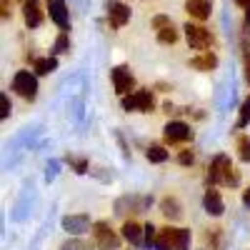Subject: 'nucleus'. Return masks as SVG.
<instances>
[{
	"label": "nucleus",
	"mask_w": 250,
	"mask_h": 250,
	"mask_svg": "<svg viewBox=\"0 0 250 250\" xmlns=\"http://www.w3.org/2000/svg\"><path fill=\"white\" fill-rule=\"evenodd\" d=\"M210 183L215 185H238L240 175L233 170V163L228 155H215L213 163H210V173H208Z\"/></svg>",
	"instance_id": "1"
},
{
	"label": "nucleus",
	"mask_w": 250,
	"mask_h": 250,
	"mask_svg": "<svg viewBox=\"0 0 250 250\" xmlns=\"http://www.w3.org/2000/svg\"><path fill=\"white\" fill-rule=\"evenodd\" d=\"M183 30H185V40H188V45H190L193 50L208 53V48L213 45V35H210V30H208V28L195 25V23H188Z\"/></svg>",
	"instance_id": "2"
},
{
	"label": "nucleus",
	"mask_w": 250,
	"mask_h": 250,
	"mask_svg": "<svg viewBox=\"0 0 250 250\" xmlns=\"http://www.w3.org/2000/svg\"><path fill=\"white\" fill-rule=\"evenodd\" d=\"M18 95H23L25 100H33L38 95V80L30 70H18L13 78V85H10Z\"/></svg>",
	"instance_id": "3"
},
{
	"label": "nucleus",
	"mask_w": 250,
	"mask_h": 250,
	"mask_svg": "<svg viewBox=\"0 0 250 250\" xmlns=\"http://www.w3.org/2000/svg\"><path fill=\"white\" fill-rule=\"evenodd\" d=\"M93 240L98 250H118L120 238L113 233V228L108 223H95L93 225Z\"/></svg>",
	"instance_id": "4"
},
{
	"label": "nucleus",
	"mask_w": 250,
	"mask_h": 250,
	"mask_svg": "<svg viewBox=\"0 0 250 250\" xmlns=\"http://www.w3.org/2000/svg\"><path fill=\"white\" fill-rule=\"evenodd\" d=\"M123 108L125 110H140V113H150L155 108V100L150 90H135L130 95L123 98Z\"/></svg>",
	"instance_id": "5"
},
{
	"label": "nucleus",
	"mask_w": 250,
	"mask_h": 250,
	"mask_svg": "<svg viewBox=\"0 0 250 250\" xmlns=\"http://www.w3.org/2000/svg\"><path fill=\"white\" fill-rule=\"evenodd\" d=\"M110 78H113V85H115V93L118 95H128L133 88H135V78H133V73L125 68V65H118V68H113L110 70Z\"/></svg>",
	"instance_id": "6"
},
{
	"label": "nucleus",
	"mask_w": 250,
	"mask_h": 250,
	"mask_svg": "<svg viewBox=\"0 0 250 250\" xmlns=\"http://www.w3.org/2000/svg\"><path fill=\"white\" fill-rule=\"evenodd\" d=\"M48 13H50V20L60 28V33H68V28H70V15H68L65 0H48Z\"/></svg>",
	"instance_id": "7"
},
{
	"label": "nucleus",
	"mask_w": 250,
	"mask_h": 250,
	"mask_svg": "<svg viewBox=\"0 0 250 250\" xmlns=\"http://www.w3.org/2000/svg\"><path fill=\"white\" fill-rule=\"evenodd\" d=\"M190 138H193V130H190V125H188V123L173 120V123L165 125V140H168L170 145L185 143V140H190Z\"/></svg>",
	"instance_id": "8"
},
{
	"label": "nucleus",
	"mask_w": 250,
	"mask_h": 250,
	"mask_svg": "<svg viewBox=\"0 0 250 250\" xmlns=\"http://www.w3.org/2000/svg\"><path fill=\"white\" fill-rule=\"evenodd\" d=\"M130 20V8L120 3V0H110L108 3V23L110 28H123Z\"/></svg>",
	"instance_id": "9"
},
{
	"label": "nucleus",
	"mask_w": 250,
	"mask_h": 250,
	"mask_svg": "<svg viewBox=\"0 0 250 250\" xmlns=\"http://www.w3.org/2000/svg\"><path fill=\"white\" fill-rule=\"evenodd\" d=\"M62 230L70 233V235L88 233L90 230V218L85 213H80V215H65V218H62Z\"/></svg>",
	"instance_id": "10"
},
{
	"label": "nucleus",
	"mask_w": 250,
	"mask_h": 250,
	"mask_svg": "<svg viewBox=\"0 0 250 250\" xmlns=\"http://www.w3.org/2000/svg\"><path fill=\"white\" fill-rule=\"evenodd\" d=\"M23 18H25L28 28H38L43 23V5H40V0H25L23 3Z\"/></svg>",
	"instance_id": "11"
},
{
	"label": "nucleus",
	"mask_w": 250,
	"mask_h": 250,
	"mask_svg": "<svg viewBox=\"0 0 250 250\" xmlns=\"http://www.w3.org/2000/svg\"><path fill=\"white\" fill-rule=\"evenodd\" d=\"M185 10H188V15L195 18V20H208V18H210L213 5H210V0H188Z\"/></svg>",
	"instance_id": "12"
},
{
	"label": "nucleus",
	"mask_w": 250,
	"mask_h": 250,
	"mask_svg": "<svg viewBox=\"0 0 250 250\" xmlns=\"http://www.w3.org/2000/svg\"><path fill=\"white\" fill-rule=\"evenodd\" d=\"M123 238L133 245H143L145 243V228H140L135 220H128L123 225Z\"/></svg>",
	"instance_id": "13"
},
{
	"label": "nucleus",
	"mask_w": 250,
	"mask_h": 250,
	"mask_svg": "<svg viewBox=\"0 0 250 250\" xmlns=\"http://www.w3.org/2000/svg\"><path fill=\"white\" fill-rule=\"evenodd\" d=\"M203 205H205V210H208V215H223V210H225V205H223V198H220V193L218 190H208L205 193V198H203Z\"/></svg>",
	"instance_id": "14"
},
{
	"label": "nucleus",
	"mask_w": 250,
	"mask_h": 250,
	"mask_svg": "<svg viewBox=\"0 0 250 250\" xmlns=\"http://www.w3.org/2000/svg\"><path fill=\"white\" fill-rule=\"evenodd\" d=\"M190 65L195 68V70H215V65H218V58H215V53H200V55H195L193 60H190Z\"/></svg>",
	"instance_id": "15"
},
{
	"label": "nucleus",
	"mask_w": 250,
	"mask_h": 250,
	"mask_svg": "<svg viewBox=\"0 0 250 250\" xmlns=\"http://www.w3.org/2000/svg\"><path fill=\"white\" fill-rule=\"evenodd\" d=\"M173 233H175L173 225L160 228V230H158V238H155V250H173Z\"/></svg>",
	"instance_id": "16"
},
{
	"label": "nucleus",
	"mask_w": 250,
	"mask_h": 250,
	"mask_svg": "<svg viewBox=\"0 0 250 250\" xmlns=\"http://www.w3.org/2000/svg\"><path fill=\"white\" fill-rule=\"evenodd\" d=\"M160 210H163L165 218H170V220H178V218L183 215L180 203H178L175 198H163V200H160Z\"/></svg>",
	"instance_id": "17"
},
{
	"label": "nucleus",
	"mask_w": 250,
	"mask_h": 250,
	"mask_svg": "<svg viewBox=\"0 0 250 250\" xmlns=\"http://www.w3.org/2000/svg\"><path fill=\"white\" fill-rule=\"evenodd\" d=\"M173 250H190V230L175 228L173 233Z\"/></svg>",
	"instance_id": "18"
},
{
	"label": "nucleus",
	"mask_w": 250,
	"mask_h": 250,
	"mask_svg": "<svg viewBox=\"0 0 250 250\" xmlns=\"http://www.w3.org/2000/svg\"><path fill=\"white\" fill-rule=\"evenodd\" d=\"M33 68L40 73V75H48L58 68V60L55 58H33Z\"/></svg>",
	"instance_id": "19"
},
{
	"label": "nucleus",
	"mask_w": 250,
	"mask_h": 250,
	"mask_svg": "<svg viewBox=\"0 0 250 250\" xmlns=\"http://www.w3.org/2000/svg\"><path fill=\"white\" fill-rule=\"evenodd\" d=\"M145 155H148L150 163H165V160H168V150H165L163 145H150Z\"/></svg>",
	"instance_id": "20"
},
{
	"label": "nucleus",
	"mask_w": 250,
	"mask_h": 250,
	"mask_svg": "<svg viewBox=\"0 0 250 250\" xmlns=\"http://www.w3.org/2000/svg\"><path fill=\"white\" fill-rule=\"evenodd\" d=\"M158 40H160L163 45H173V43H178V30L173 25L163 28V30H158Z\"/></svg>",
	"instance_id": "21"
},
{
	"label": "nucleus",
	"mask_w": 250,
	"mask_h": 250,
	"mask_svg": "<svg viewBox=\"0 0 250 250\" xmlns=\"http://www.w3.org/2000/svg\"><path fill=\"white\" fill-rule=\"evenodd\" d=\"M250 123V95L243 100V105H240V115H238V123H235V128H245V125Z\"/></svg>",
	"instance_id": "22"
},
{
	"label": "nucleus",
	"mask_w": 250,
	"mask_h": 250,
	"mask_svg": "<svg viewBox=\"0 0 250 250\" xmlns=\"http://www.w3.org/2000/svg\"><path fill=\"white\" fill-rule=\"evenodd\" d=\"M238 155H240L243 163H250V138L248 135L238 138Z\"/></svg>",
	"instance_id": "23"
},
{
	"label": "nucleus",
	"mask_w": 250,
	"mask_h": 250,
	"mask_svg": "<svg viewBox=\"0 0 250 250\" xmlns=\"http://www.w3.org/2000/svg\"><path fill=\"white\" fill-rule=\"evenodd\" d=\"M68 48H70V43H68V33H60L58 35V40H55V53H68Z\"/></svg>",
	"instance_id": "24"
},
{
	"label": "nucleus",
	"mask_w": 250,
	"mask_h": 250,
	"mask_svg": "<svg viewBox=\"0 0 250 250\" xmlns=\"http://www.w3.org/2000/svg\"><path fill=\"white\" fill-rule=\"evenodd\" d=\"M62 250H93L88 243H83V240H68V243H62Z\"/></svg>",
	"instance_id": "25"
},
{
	"label": "nucleus",
	"mask_w": 250,
	"mask_h": 250,
	"mask_svg": "<svg viewBox=\"0 0 250 250\" xmlns=\"http://www.w3.org/2000/svg\"><path fill=\"white\" fill-rule=\"evenodd\" d=\"M155 238H158L155 225H150V223H148V225H145V245H148V248H150V245H155Z\"/></svg>",
	"instance_id": "26"
},
{
	"label": "nucleus",
	"mask_w": 250,
	"mask_h": 250,
	"mask_svg": "<svg viewBox=\"0 0 250 250\" xmlns=\"http://www.w3.org/2000/svg\"><path fill=\"white\" fill-rule=\"evenodd\" d=\"M168 25H173V23H170V18H165V15L153 18V28H155V30H163V28H168Z\"/></svg>",
	"instance_id": "27"
},
{
	"label": "nucleus",
	"mask_w": 250,
	"mask_h": 250,
	"mask_svg": "<svg viewBox=\"0 0 250 250\" xmlns=\"http://www.w3.org/2000/svg\"><path fill=\"white\" fill-rule=\"evenodd\" d=\"M193 160H195L193 150H180V155H178V163L180 165H193Z\"/></svg>",
	"instance_id": "28"
},
{
	"label": "nucleus",
	"mask_w": 250,
	"mask_h": 250,
	"mask_svg": "<svg viewBox=\"0 0 250 250\" xmlns=\"http://www.w3.org/2000/svg\"><path fill=\"white\" fill-rule=\"evenodd\" d=\"M68 163L75 168V173H85L88 170V163L85 160H75V158H68Z\"/></svg>",
	"instance_id": "29"
},
{
	"label": "nucleus",
	"mask_w": 250,
	"mask_h": 250,
	"mask_svg": "<svg viewBox=\"0 0 250 250\" xmlns=\"http://www.w3.org/2000/svg\"><path fill=\"white\" fill-rule=\"evenodd\" d=\"M0 105H3V110H0V115H3V118H8V115H10V100H8V95H5V93L0 95Z\"/></svg>",
	"instance_id": "30"
},
{
	"label": "nucleus",
	"mask_w": 250,
	"mask_h": 250,
	"mask_svg": "<svg viewBox=\"0 0 250 250\" xmlns=\"http://www.w3.org/2000/svg\"><path fill=\"white\" fill-rule=\"evenodd\" d=\"M243 65H245V80H248V85H250V50H245Z\"/></svg>",
	"instance_id": "31"
},
{
	"label": "nucleus",
	"mask_w": 250,
	"mask_h": 250,
	"mask_svg": "<svg viewBox=\"0 0 250 250\" xmlns=\"http://www.w3.org/2000/svg\"><path fill=\"white\" fill-rule=\"evenodd\" d=\"M10 15V3L8 0H3V18H8Z\"/></svg>",
	"instance_id": "32"
},
{
	"label": "nucleus",
	"mask_w": 250,
	"mask_h": 250,
	"mask_svg": "<svg viewBox=\"0 0 250 250\" xmlns=\"http://www.w3.org/2000/svg\"><path fill=\"white\" fill-rule=\"evenodd\" d=\"M243 203L250 208V188H248V190H243Z\"/></svg>",
	"instance_id": "33"
},
{
	"label": "nucleus",
	"mask_w": 250,
	"mask_h": 250,
	"mask_svg": "<svg viewBox=\"0 0 250 250\" xmlns=\"http://www.w3.org/2000/svg\"><path fill=\"white\" fill-rule=\"evenodd\" d=\"M235 3H238L240 8H245V10H250V0H235Z\"/></svg>",
	"instance_id": "34"
},
{
	"label": "nucleus",
	"mask_w": 250,
	"mask_h": 250,
	"mask_svg": "<svg viewBox=\"0 0 250 250\" xmlns=\"http://www.w3.org/2000/svg\"><path fill=\"white\" fill-rule=\"evenodd\" d=\"M245 23H248V25H250V10H248V13H245Z\"/></svg>",
	"instance_id": "35"
}]
</instances>
